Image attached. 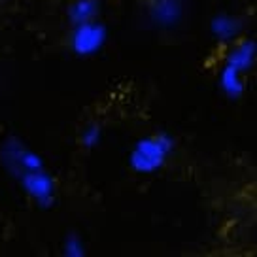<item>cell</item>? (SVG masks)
I'll return each mask as SVG.
<instances>
[{
  "mask_svg": "<svg viewBox=\"0 0 257 257\" xmlns=\"http://www.w3.org/2000/svg\"><path fill=\"white\" fill-rule=\"evenodd\" d=\"M19 178V184L25 189V193L32 201L40 206H51L55 202V180L49 176L48 170H31L25 172Z\"/></svg>",
  "mask_w": 257,
  "mask_h": 257,
  "instance_id": "3",
  "label": "cell"
},
{
  "mask_svg": "<svg viewBox=\"0 0 257 257\" xmlns=\"http://www.w3.org/2000/svg\"><path fill=\"white\" fill-rule=\"evenodd\" d=\"M172 150L174 138L169 133H155L138 140L128 155V165L138 174H152L167 163Z\"/></svg>",
  "mask_w": 257,
  "mask_h": 257,
  "instance_id": "1",
  "label": "cell"
},
{
  "mask_svg": "<svg viewBox=\"0 0 257 257\" xmlns=\"http://www.w3.org/2000/svg\"><path fill=\"white\" fill-rule=\"evenodd\" d=\"M98 140H100V127L91 125V127L83 128L81 138H80L81 146H85V148H93V146L98 144Z\"/></svg>",
  "mask_w": 257,
  "mask_h": 257,
  "instance_id": "7",
  "label": "cell"
},
{
  "mask_svg": "<svg viewBox=\"0 0 257 257\" xmlns=\"http://www.w3.org/2000/svg\"><path fill=\"white\" fill-rule=\"evenodd\" d=\"M68 19L74 25L89 23L95 21L98 14H100V4L98 0H74L72 4L68 6Z\"/></svg>",
  "mask_w": 257,
  "mask_h": 257,
  "instance_id": "5",
  "label": "cell"
},
{
  "mask_svg": "<svg viewBox=\"0 0 257 257\" xmlns=\"http://www.w3.org/2000/svg\"><path fill=\"white\" fill-rule=\"evenodd\" d=\"M240 19L233 16H219L212 21V32L219 40H234L240 34Z\"/></svg>",
  "mask_w": 257,
  "mask_h": 257,
  "instance_id": "6",
  "label": "cell"
},
{
  "mask_svg": "<svg viewBox=\"0 0 257 257\" xmlns=\"http://www.w3.org/2000/svg\"><path fill=\"white\" fill-rule=\"evenodd\" d=\"M4 159L8 161V167L14 172V176H21V174L31 172V170L46 169L40 155H36L32 150H29L17 138H10L6 142V146H4Z\"/></svg>",
  "mask_w": 257,
  "mask_h": 257,
  "instance_id": "4",
  "label": "cell"
},
{
  "mask_svg": "<svg viewBox=\"0 0 257 257\" xmlns=\"http://www.w3.org/2000/svg\"><path fill=\"white\" fill-rule=\"evenodd\" d=\"M64 253L68 255H83V244L76 238H70V240L64 244Z\"/></svg>",
  "mask_w": 257,
  "mask_h": 257,
  "instance_id": "8",
  "label": "cell"
},
{
  "mask_svg": "<svg viewBox=\"0 0 257 257\" xmlns=\"http://www.w3.org/2000/svg\"><path fill=\"white\" fill-rule=\"evenodd\" d=\"M108 38V29L98 19L89 23L74 25L70 34V49L76 55H95L100 51Z\"/></svg>",
  "mask_w": 257,
  "mask_h": 257,
  "instance_id": "2",
  "label": "cell"
}]
</instances>
